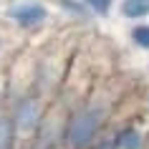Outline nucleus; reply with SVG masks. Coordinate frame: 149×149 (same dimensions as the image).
I'll return each instance as SVG.
<instances>
[{
  "mask_svg": "<svg viewBox=\"0 0 149 149\" xmlns=\"http://www.w3.org/2000/svg\"><path fill=\"white\" fill-rule=\"evenodd\" d=\"M111 106L104 99H84L66 114V132L63 144L66 149H88L91 141L109 129Z\"/></svg>",
  "mask_w": 149,
  "mask_h": 149,
  "instance_id": "1",
  "label": "nucleus"
},
{
  "mask_svg": "<svg viewBox=\"0 0 149 149\" xmlns=\"http://www.w3.org/2000/svg\"><path fill=\"white\" fill-rule=\"evenodd\" d=\"M5 106H8L10 116H13V124H15L20 139H33L48 114V101L33 86L15 94L10 99V104H5Z\"/></svg>",
  "mask_w": 149,
  "mask_h": 149,
  "instance_id": "2",
  "label": "nucleus"
},
{
  "mask_svg": "<svg viewBox=\"0 0 149 149\" xmlns=\"http://www.w3.org/2000/svg\"><path fill=\"white\" fill-rule=\"evenodd\" d=\"M5 15L20 31H38L40 25H46V20H48V8L40 0H20V3H13L5 10Z\"/></svg>",
  "mask_w": 149,
  "mask_h": 149,
  "instance_id": "3",
  "label": "nucleus"
},
{
  "mask_svg": "<svg viewBox=\"0 0 149 149\" xmlns=\"http://www.w3.org/2000/svg\"><path fill=\"white\" fill-rule=\"evenodd\" d=\"M66 114L68 109H58V106H48V114L40 124L38 134L33 139L38 141L43 149H66L63 144V132H66Z\"/></svg>",
  "mask_w": 149,
  "mask_h": 149,
  "instance_id": "4",
  "label": "nucleus"
},
{
  "mask_svg": "<svg viewBox=\"0 0 149 149\" xmlns=\"http://www.w3.org/2000/svg\"><path fill=\"white\" fill-rule=\"evenodd\" d=\"M119 149H147V132L134 121H124V124L114 126Z\"/></svg>",
  "mask_w": 149,
  "mask_h": 149,
  "instance_id": "5",
  "label": "nucleus"
},
{
  "mask_svg": "<svg viewBox=\"0 0 149 149\" xmlns=\"http://www.w3.org/2000/svg\"><path fill=\"white\" fill-rule=\"evenodd\" d=\"M18 144H20V136L13 124V116L8 106L0 104V149H18Z\"/></svg>",
  "mask_w": 149,
  "mask_h": 149,
  "instance_id": "6",
  "label": "nucleus"
},
{
  "mask_svg": "<svg viewBox=\"0 0 149 149\" xmlns=\"http://www.w3.org/2000/svg\"><path fill=\"white\" fill-rule=\"evenodd\" d=\"M119 13H121V18L132 20V23H141L149 18V0H121Z\"/></svg>",
  "mask_w": 149,
  "mask_h": 149,
  "instance_id": "7",
  "label": "nucleus"
},
{
  "mask_svg": "<svg viewBox=\"0 0 149 149\" xmlns=\"http://www.w3.org/2000/svg\"><path fill=\"white\" fill-rule=\"evenodd\" d=\"M129 40H132L139 51H147V53H149V23H147V20L134 23L132 28H129Z\"/></svg>",
  "mask_w": 149,
  "mask_h": 149,
  "instance_id": "8",
  "label": "nucleus"
},
{
  "mask_svg": "<svg viewBox=\"0 0 149 149\" xmlns=\"http://www.w3.org/2000/svg\"><path fill=\"white\" fill-rule=\"evenodd\" d=\"M58 8H61L66 15L76 18V20H88V18H91L88 8L84 5V0H58Z\"/></svg>",
  "mask_w": 149,
  "mask_h": 149,
  "instance_id": "9",
  "label": "nucleus"
},
{
  "mask_svg": "<svg viewBox=\"0 0 149 149\" xmlns=\"http://www.w3.org/2000/svg\"><path fill=\"white\" fill-rule=\"evenodd\" d=\"M84 5L88 8V13L96 18H106L114 8V0H84Z\"/></svg>",
  "mask_w": 149,
  "mask_h": 149,
  "instance_id": "10",
  "label": "nucleus"
},
{
  "mask_svg": "<svg viewBox=\"0 0 149 149\" xmlns=\"http://www.w3.org/2000/svg\"><path fill=\"white\" fill-rule=\"evenodd\" d=\"M88 149H119L114 129H106L104 134H99V136H96V139L91 141V147H88Z\"/></svg>",
  "mask_w": 149,
  "mask_h": 149,
  "instance_id": "11",
  "label": "nucleus"
},
{
  "mask_svg": "<svg viewBox=\"0 0 149 149\" xmlns=\"http://www.w3.org/2000/svg\"><path fill=\"white\" fill-rule=\"evenodd\" d=\"M18 149H43L36 139H20V144H18Z\"/></svg>",
  "mask_w": 149,
  "mask_h": 149,
  "instance_id": "12",
  "label": "nucleus"
},
{
  "mask_svg": "<svg viewBox=\"0 0 149 149\" xmlns=\"http://www.w3.org/2000/svg\"><path fill=\"white\" fill-rule=\"evenodd\" d=\"M147 149H149V132H147Z\"/></svg>",
  "mask_w": 149,
  "mask_h": 149,
  "instance_id": "13",
  "label": "nucleus"
},
{
  "mask_svg": "<svg viewBox=\"0 0 149 149\" xmlns=\"http://www.w3.org/2000/svg\"><path fill=\"white\" fill-rule=\"evenodd\" d=\"M0 51H3V40H0Z\"/></svg>",
  "mask_w": 149,
  "mask_h": 149,
  "instance_id": "14",
  "label": "nucleus"
},
{
  "mask_svg": "<svg viewBox=\"0 0 149 149\" xmlns=\"http://www.w3.org/2000/svg\"><path fill=\"white\" fill-rule=\"evenodd\" d=\"M147 106H149V96H147Z\"/></svg>",
  "mask_w": 149,
  "mask_h": 149,
  "instance_id": "15",
  "label": "nucleus"
}]
</instances>
